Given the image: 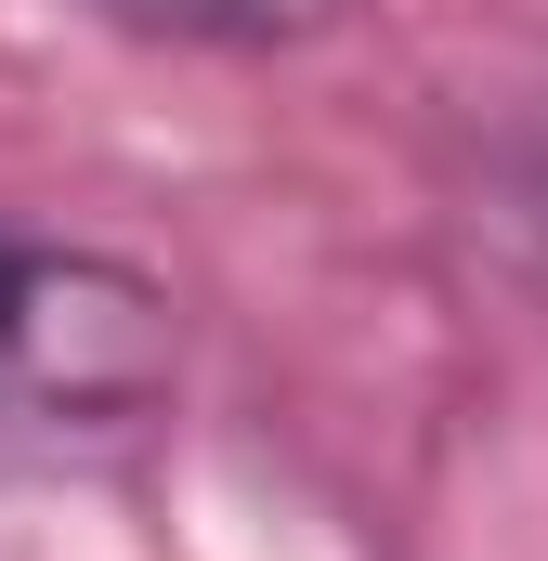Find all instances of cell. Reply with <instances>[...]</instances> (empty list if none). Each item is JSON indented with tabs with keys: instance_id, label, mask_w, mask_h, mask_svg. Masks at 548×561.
Masks as SVG:
<instances>
[{
	"instance_id": "2",
	"label": "cell",
	"mask_w": 548,
	"mask_h": 561,
	"mask_svg": "<svg viewBox=\"0 0 548 561\" xmlns=\"http://www.w3.org/2000/svg\"><path fill=\"white\" fill-rule=\"evenodd\" d=\"M118 39H157V53H222V66H274V53H313L340 39L366 0H66Z\"/></svg>"
},
{
	"instance_id": "3",
	"label": "cell",
	"mask_w": 548,
	"mask_h": 561,
	"mask_svg": "<svg viewBox=\"0 0 548 561\" xmlns=\"http://www.w3.org/2000/svg\"><path fill=\"white\" fill-rule=\"evenodd\" d=\"M496 222H510V249H523V275L548 287V105L523 131L496 144Z\"/></svg>"
},
{
	"instance_id": "1",
	"label": "cell",
	"mask_w": 548,
	"mask_h": 561,
	"mask_svg": "<svg viewBox=\"0 0 548 561\" xmlns=\"http://www.w3.org/2000/svg\"><path fill=\"white\" fill-rule=\"evenodd\" d=\"M183 405V300L92 249L0 222V470H105Z\"/></svg>"
}]
</instances>
